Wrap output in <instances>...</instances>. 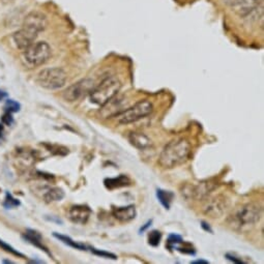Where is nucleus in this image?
<instances>
[{
  "instance_id": "1",
  "label": "nucleus",
  "mask_w": 264,
  "mask_h": 264,
  "mask_svg": "<svg viewBox=\"0 0 264 264\" xmlns=\"http://www.w3.org/2000/svg\"><path fill=\"white\" fill-rule=\"evenodd\" d=\"M192 146L187 139H173L165 145L158 156V165L163 169H173L184 165L191 155Z\"/></svg>"
},
{
  "instance_id": "2",
  "label": "nucleus",
  "mask_w": 264,
  "mask_h": 264,
  "mask_svg": "<svg viewBox=\"0 0 264 264\" xmlns=\"http://www.w3.org/2000/svg\"><path fill=\"white\" fill-rule=\"evenodd\" d=\"M262 218V207L257 203H247L236 208L228 220V225L235 231H242L259 223Z\"/></svg>"
},
{
  "instance_id": "3",
  "label": "nucleus",
  "mask_w": 264,
  "mask_h": 264,
  "mask_svg": "<svg viewBox=\"0 0 264 264\" xmlns=\"http://www.w3.org/2000/svg\"><path fill=\"white\" fill-rule=\"evenodd\" d=\"M121 88V82L115 76H108L94 86L89 93L90 102L94 105L104 106L117 96Z\"/></svg>"
},
{
  "instance_id": "4",
  "label": "nucleus",
  "mask_w": 264,
  "mask_h": 264,
  "mask_svg": "<svg viewBox=\"0 0 264 264\" xmlns=\"http://www.w3.org/2000/svg\"><path fill=\"white\" fill-rule=\"evenodd\" d=\"M68 80L67 73L60 68H50L38 74L37 82L39 86L48 90H57L66 85Z\"/></svg>"
},
{
  "instance_id": "5",
  "label": "nucleus",
  "mask_w": 264,
  "mask_h": 264,
  "mask_svg": "<svg viewBox=\"0 0 264 264\" xmlns=\"http://www.w3.org/2000/svg\"><path fill=\"white\" fill-rule=\"evenodd\" d=\"M51 57V48L46 41L34 43L24 51L23 58L29 67L37 68L45 65Z\"/></svg>"
},
{
  "instance_id": "6",
  "label": "nucleus",
  "mask_w": 264,
  "mask_h": 264,
  "mask_svg": "<svg viewBox=\"0 0 264 264\" xmlns=\"http://www.w3.org/2000/svg\"><path fill=\"white\" fill-rule=\"evenodd\" d=\"M153 110V105L147 100L139 101L131 108L125 109L118 115V121L120 124H130L145 118Z\"/></svg>"
},
{
  "instance_id": "7",
  "label": "nucleus",
  "mask_w": 264,
  "mask_h": 264,
  "mask_svg": "<svg viewBox=\"0 0 264 264\" xmlns=\"http://www.w3.org/2000/svg\"><path fill=\"white\" fill-rule=\"evenodd\" d=\"M217 184L211 181H205L198 183L197 185H185L182 187L181 193L182 196L187 200H194V201H200L205 200L211 194V192L217 188Z\"/></svg>"
},
{
  "instance_id": "8",
  "label": "nucleus",
  "mask_w": 264,
  "mask_h": 264,
  "mask_svg": "<svg viewBox=\"0 0 264 264\" xmlns=\"http://www.w3.org/2000/svg\"><path fill=\"white\" fill-rule=\"evenodd\" d=\"M206 201L203 205V214L213 218H221L230 207V200L225 195H217L213 198L205 199Z\"/></svg>"
},
{
  "instance_id": "9",
  "label": "nucleus",
  "mask_w": 264,
  "mask_h": 264,
  "mask_svg": "<svg viewBox=\"0 0 264 264\" xmlns=\"http://www.w3.org/2000/svg\"><path fill=\"white\" fill-rule=\"evenodd\" d=\"M94 87V82L91 79H82L73 85L69 86L65 91H63L62 97L67 102L73 103L81 100L82 98L86 97L90 93L92 88Z\"/></svg>"
},
{
  "instance_id": "10",
  "label": "nucleus",
  "mask_w": 264,
  "mask_h": 264,
  "mask_svg": "<svg viewBox=\"0 0 264 264\" xmlns=\"http://www.w3.org/2000/svg\"><path fill=\"white\" fill-rule=\"evenodd\" d=\"M240 17L247 18L257 12L262 4V0H225Z\"/></svg>"
},
{
  "instance_id": "11",
  "label": "nucleus",
  "mask_w": 264,
  "mask_h": 264,
  "mask_svg": "<svg viewBox=\"0 0 264 264\" xmlns=\"http://www.w3.org/2000/svg\"><path fill=\"white\" fill-rule=\"evenodd\" d=\"M38 36V33L37 30L27 27V26H23L22 29L16 31V33L14 34L13 39H14L16 47L19 50L24 52L26 49H28L35 43Z\"/></svg>"
},
{
  "instance_id": "12",
  "label": "nucleus",
  "mask_w": 264,
  "mask_h": 264,
  "mask_svg": "<svg viewBox=\"0 0 264 264\" xmlns=\"http://www.w3.org/2000/svg\"><path fill=\"white\" fill-rule=\"evenodd\" d=\"M92 214L91 208L86 204H77L70 207L68 217L70 221L77 225H85Z\"/></svg>"
},
{
  "instance_id": "13",
  "label": "nucleus",
  "mask_w": 264,
  "mask_h": 264,
  "mask_svg": "<svg viewBox=\"0 0 264 264\" xmlns=\"http://www.w3.org/2000/svg\"><path fill=\"white\" fill-rule=\"evenodd\" d=\"M23 26L33 28L39 34L47 27V18L41 13L33 12L26 16Z\"/></svg>"
},
{
  "instance_id": "14",
  "label": "nucleus",
  "mask_w": 264,
  "mask_h": 264,
  "mask_svg": "<svg viewBox=\"0 0 264 264\" xmlns=\"http://www.w3.org/2000/svg\"><path fill=\"white\" fill-rule=\"evenodd\" d=\"M112 216L120 223H129V222L135 220L137 216V210L135 205H128L121 207L112 208Z\"/></svg>"
},
{
  "instance_id": "15",
  "label": "nucleus",
  "mask_w": 264,
  "mask_h": 264,
  "mask_svg": "<svg viewBox=\"0 0 264 264\" xmlns=\"http://www.w3.org/2000/svg\"><path fill=\"white\" fill-rule=\"evenodd\" d=\"M128 139H129L130 143L139 151L149 150L152 146L151 140L143 133L132 132L129 134Z\"/></svg>"
},
{
  "instance_id": "16",
  "label": "nucleus",
  "mask_w": 264,
  "mask_h": 264,
  "mask_svg": "<svg viewBox=\"0 0 264 264\" xmlns=\"http://www.w3.org/2000/svg\"><path fill=\"white\" fill-rule=\"evenodd\" d=\"M122 103H123L122 100H119V99L116 100L113 98L107 104L102 106V107H104L102 111V115L105 118H109L116 115L118 116L120 113H122L125 110V109H122Z\"/></svg>"
},
{
  "instance_id": "17",
  "label": "nucleus",
  "mask_w": 264,
  "mask_h": 264,
  "mask_svg": "<svg viewBox=\"0 0 264 264\" xmlns=\"http://www.w3.org/2000/svg\"><path fill=\"white\" fill-rule=\"evenodd\" d=\"M23 238L27 242H29L30 245H33V246L40 249L41 251H44L46 254L51 256V253L49 252L48 248L46 246H44V244H43V237H41L39 232L33 230V229H27L25 233L23 234Z\"/></svg>"
},
{
  "instance_id": "18",
  "label": "nucleus",
  "mask_w": 264,
  "mask_h": 264,
  "mask_svg": "<svg viewBox=\"0 0 264 264\" xmlns=\"http://www.w3.org/2000/svg\"><path fill=\"white\" fill-rule=\"evenodd\" d=\"M104 185H105L106 189H109V191H114V189H120V188L131 186L132 181L126 175L121 174L117 177L106 178L104 181Z\"/></svg>"
},
{
  "instance_id": "19",
  "label": "nucleus",
  "mask_w": 264,
  "mask_h": 264,
  "mask_svg": "<svg viewBox=\"0 0 264 264\" xmlns=\"http://www.w3.org/2000/svg\"><path fill=\"white\" fill-rule=\"evenodd\" d=\"M66 194L63 192V189L60 188H51L48 191L44 194V200L46 203H52V202H57L61 201V200L65 198Z\"/></svg>"
},
{
  "instance_id": "20",
  "label": "nucleus",
  "mask_w": 264,
  "mask_h": 264,
  "mask_svg": "<svg viewBox=\"0 0 264 264\" xmlns=\"http://www.w3.org/2000/svg\"><path fill=\"white\" fill-rule=\"evenodd\" d=\"M156 198L160 203L164 206L165 209H170L171 203L173 201L174 194L170 191H165V189H156Z\"/></svg>"
},
{
  "instance_id": "21",
  "label": "nucleus",
  "mask_w": 264,
  "mask_h": 264,
  "mask_svg": "<svg viewBox=\"0 0 264 264\" xmlns=\"http://www.w3.org/2000/svg\"><path fill=\"white\" fill-rule=\"evenodd\" d=\"M53 236L71 248L80 250V251H86L87 250L86 246H84L83 244H79V242H76L75 240H73L71 237H69L67 235H62V234H59V233H56V232H54V233H53Z\"/></svg>"
},
{
  "instance_id": "22",
  "label": "nucleus",
  "mask_w": 264,
  "mask_h": 264,
  "mask_svg": "<svg viewBox=\"0 0 264 264\" xmlns=\"http://www.w3.org/2000/svg\"><path fill=\"white\" fill-rule=\"evenodd\" d=\"M162 240V233L158 230H152L151 231L149 235H147V241H149V245L156 248Z\"/></svg>"
},
{
  "instance_id": "23",
  "label": "nucleus",
  "mask_w": 264,
  "mask_h": 264,
  "mask_svg": "<svg viewBox=\"0 0 264 264\" xmlns=\"http://www.w3.org/2000/svg\"><path fill=\"white\" fill-rule=\"evenodd\" d=\"M21 205V202L19 201L18 199H16L12 194L6 192L5 193V198H4V201H3V206L6 209H14L17 208Z\"/></svg>"
},
{
  "instance_id": "24",
  "label": "nucleus",
  "mask_w": 264,
  "mask_h": 264,
  "mask_svg": "<svg viewBox=\"0 0 264 264\" xmlns=\"http://www.w3.org/2000/svg\"><path fill=\"white\" fill-rule=\"evenodd\" d=\"M0 248L2 250H4L7 253H10V254H13L14 256L20 257V258H25V256L22 254V253H20L18 250H16L15 248H13L10 245L6 244V242L2 239H0Z\"/></svg>"
},
{
  "instance_id": "25",
  "label": "nucleus",
  "mask_w": 264,
  "mask_h": 264,
  "mask_svg": "<svg viewBox=\"0 0 264 264\" xmlns=\"http://www.w3.org/2000/svg\"><path fill=\"white\" fill-rule=\"evenodd\" d=\"M183 241H184V238L181 235H178V234H170V235H169V237H168V240H167V247L169 249L173 250L176 246L181 245Z\"/></svg>"
},
{
  "instance_id": "26",
  "label": "nucleus",
  "mask_w": 264,
  "mask_h": 264,
  "mask_svg": "<svg viewBox=\"0 0 264 264\" xmlns=\"http://www.w3.org/2000/svg\"><path fill=\"white\" fill-rule=\"evenodd\" d=\"M21 109V105L14 100H6L5 104H4V110L8 111V112H12V113H16L19 112Z\"/></svg>"
},
{
  "instance_id": "27",
  "label": "nucleus",
  "mask_w": 264,
  "mask_h": 264,
  "mask_svg": "<svg viewBox=\"0 0 264 264\" xmlns=\"http://www.w3.org/2000/svg\"><path fill=\"white\" fill-rule=\"evenodd\" d=\"M90 251L93 253L94 255L97 256H100L102 258H105V259H117V256H116L115 254H112V253H109V252H106V251H103V250H98L96 248H92V247H89Z\"/></svg>"
},
{
  "instance_id": "28",
  "label": "nucleus",
  "mask_w": 264,
  "mask_h": 264,
  "mask_svg": "<svg viewBox=\"0 0 264 264\" xmlns=\"http://www.w3.org/2000/svg\"><path fill=\"white\" fill-rule=\"evenodd\" d=\"M182 247H175L174 249H176L177 251H179L181 253H184V254H188V255H195L196 254V250L195 248L191 245V244H185V242H183Z\"/></svg>"
},
{
  "instance_id": "29",
  "label": "nucleus",
  "mask_w": 264,
  "mask_h": 264,
  "mask_svg": "<svg viewBox=\"0 0 264 264\" xmlns=\"http://www.w3.org/2000/svg\"><path fill=\"white\" fill-rule=\"evenodd\" d=\"M1 122H2V124H5V125H12L14 122L13 113L5 111L4 114L2 115V117H1Z\"/></svg>"
},
{
  "instance_id": "30",
  "label": "nucleus",
  "mask_w": 264,
  "mask_h": 264,
  "mask_svg": "<svg viewBox=\"0 0 264 264\" xmlns=\"http://www.w3.org/2000/svg\"><path fill=\"white\" fill-rule=\"evenodd\" d=\"M226 258H227L228 260H230L231 262L236 263V264L245 263V261L242 260L241 258H238V257H236V256H234V255H232V254H230V253H227V254H226Z\"/></svg>"
},
{
  "instance_id": "31",
  "label": "nucleus",
  "mask_w": 264,
  "mask_h": 264,
  "mask_svg": "<svg viewBox=\"0 0 264 264\" xmlns=\"http://www.w3.org/2000/svg\"><path fill=\"white\" fill-rule=\"evenodd\" d=\"M201 227H202V229H203L204 231L209 232V233H214V231H213V229H211L210 225L207 224L205 221H201Z\"/></svg>"
},
{
  "instance_id": "32",
  "label": "nucleus",
  "mask_w": 264,
  "mask_h": 264,
  "mask_svg": "<svg viewBox=\"0 0 264 264\" xmlns=\"http://www.w3.org/2000/svg\"><path fill=\"white\" fill-rule=\"evenodd\" d=\"M151 224H152V220H151V221L147 222V223H146L144 226H142V227L140 228V230H139L140 233H142V232H144V231H146L147 229H149V228L151 226Z\"/></svg>"
},
{
  "instance_id": "33",
  "label": "nucleus",
  "mask_w": 264,
  "mask_h": 264,
  "mask_svg": "<svg viewBox=\"0 0 264 264\" xmlns=\"http://www.w3.org/2000/svg\"><path fill=\"white\" fill-rule=\"evenodd\" d=\"M192 264H208L209 262L208 261H206V260H203V259H198V260H194V261H192L191 262Z\"/></svg>"
},
{
  "instance_id": "34",
  "label": "nucleus",
  "mask_w": 264,
  "mask_h": 264,
  "mask_svg": "<svg viewBox=\"0 0 264 264\" xmlns=\"http://www.w3.org/2000/svg\"><path fill=\"white\" fill-rule=\"evenodd\" d=\"M5 98H7V93L5 92V91H3V90H1V89H0V102H1L3 99H5Z\"/></svg>"
},
{
  "instance_id": "35",
  "label": "nucleus",
  "mask_w": 264,
  "mask_h": 264,
  "mask_svg": "<svg viewBox=\"0 0 264 264\" xmlns=\"http://www.w3.org/2000/svg\"><path fill=\"white\" fill-rule=\"evenodd\" d=\"M2 133H3V124L0 123V138L2 137Z\"/></svg>"
},
{
  "instance_id": "36",
  "label": "nucleus",
  "mask_w": 264,
  "mask_h": 264,
  "mask_svg": "<svg viewBox=\"0 0 264 264\" xmlns=\"http://www.w3.org/2000/svg\"><path fill=\"white\" fill-rule=\"evenodd\" d=\"M2 262H3V263H14L13 261H10V260H3Z\"/></svg>"
}]
</instances>
